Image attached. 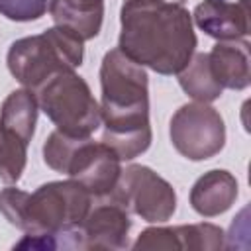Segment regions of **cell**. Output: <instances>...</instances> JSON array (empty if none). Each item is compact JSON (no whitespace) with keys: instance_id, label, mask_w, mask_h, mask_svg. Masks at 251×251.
I'll use <instances>...</instances> for the list:
<instances>
[{"instance_id":"obj_13","label":"cell","mask_w":251,"mask_h":251,"mask_svg":"<svg viewBox=\"0 0 251 251\" xmlns=\"http://www.w3.org/2000/svg\"><path fill=\"white\" fill-rule=\"evenodd\" d=\"M237 198V180L227 171H210L200 176L190 192L192 208L206 218L226 212Z\"/></svg>"},{"instance_id":"obj_4","label":"cell","mask_w":251,"mask_h":251,"mask_svg":"<svg viewBox=\"0 0 251 251\" xmlns=\"http://www.w3.org/2000/svg\"><path fill=\"white\" fill-rule=\"evenodd\" d=\"M82 39L67 27H51L39 35L18 39L8 51V69L25 88L35 90L59 71L82 65Z\"/></svg>"},{"instance_id":"obj_3","label":"cell","mask_w":251,"mask_h":251,"mask_svg":"<svg viewBox=\"0 0 251 251\" xmlns=\"http://www.w3.org/2000/svg\"><path fill=\"white\" fill-rule=\"evenodd\" d=\"M43 161L57 173L69 175L92 196L110 194L120 178V157L106 143L90 137H71L55 129L43 145Z\"/></svg>"},{"instance_id":"obj_2","label":"cell","mask_w":251,"mask_h":251,"mask_svg":"<svg viewBox=\"0 0 251 251\" xmlns=\"http://www.w3.org/2000/svg\"><path fill=\"white\" fill-rule=\"evenodd\" d=\"M100 86L102 143L112 147L120 161L135 159L151 145L147 73L116 47L102 59Z\"/></svg>"},{"instance_id":"obj_1","label":"cell","mask_w":251,"mask_h":251,"mask_svg":"<svg viewBox=\"0 0 251 251\" xmlns=\"http://www.w3.org/2000/svg\"><path fill=\"white\" fill-rule=\"evenodd\" d=\"M120 51L159 75H178L192 59L196 35L182 4L126 0L120 12Z\"/></svg>"},{"instance_id":"obj_16","label":"cell","mask_w":251,"mask_h":251,"mask_svg":"<svg viewBox=\"0 0 251 251\" xmlns=\"http://www.w3.org/2000/svg\"><path fill=\"white\" fill-rule=\"evenodd\" d=\"M178 82L182 90L198 102H212L220 98L224 90L210 71L208 53H198L194 59H190L188 65L178 73Z\"/></svg>"},{"instance_id":"obj_6","label":"cell","mask_w":251,"mask_h":251,"mask_svg":"<svg viewBox=\"0 0 251 251\" xmlns=\"http://www.w3.org/2000/svg\"><path fill=\"white\" fill-rule=\"evenodd\" d=\"M90 204L92 194L73 178L41 184L25 198L20 229L25 233H53L80 226Z\"/></svg>"},{"instance_id":"obj_5","label":"cell","mask_w":251,"mask_h":251,"mask_svg":"<svg viewBox=\"0 0 251 251\" xmlns=\"http://www.w3.org/2000/svg\"><path fill=\"white\" fill-rule=\"evenodd\" d=\"M31 92L57 129L71 137H90L102 122L98 102L75 71H59Z\"/></svg>"},{"instance_id":"obj_11","label":"cell","mask_w":251,"mask_h":251,"mask_svg":"<svg viewBox=\"0 0 251 251\" xmlns=\"http://www.w3.org/2000/svg\"><path fill=\"white\" fill-rule=\"evenodd\" d=\"M222 229L212 224H194L178 227H151L145 229L137 241L135 249H218L222 247Z\"/></svg>"},{"instance_id":"obj_9","label":"cell","mask_w":251,"mask_h":251,"mask_svg":"<svg viewBox=\"0 0 251 251\" xmlns=\"http://www.w3.org/2000/svg\"><path fill=\"white\" fill-rule=\"evenodd\" d=\"M129 227L131 222L127 210L108 194L88 210L80 224L86 249H122L127 245Z\"/></svg>"},{"instance_id":"obj_7","label":"cell","mask_w":251,"mask_h":251,"mask_svg":"<svg viewBox=\"0 0 251 251\" xmlns=\"http://www.w3.org/2000/svg\"><path fill=\"white\" fill-rule=\"evenodd\" d=\"M108 196L145 222H167L176 208L173 186L149 167L141 165H131L122 171Z\"/></svg>"},{"instance_id":"obj_17","label":"cell","mask_w":251,"mask_h":251,"mask_svg":"<svg viewBox=\"0 0 251 251\" xmlns=\"http://www.w3.org/2000/svg\"><path fill=\"white\" fill-rule=\"evenodd\" d=\"M27 143L0 126V178L4 182H18L27 157Z\"/></svg>"},{"instance_id":"obj_18","label":"cell","mask_w":251,"mask_h":251,"mask_svg":"<svg viewBox=\"0 0 251 251\" xmlns=\"http://www.w3.org/2000/svg\"><path fill=\"white\" fill-rule=\"evenodd\" d=\"M49 0H0V14L12 22L39 20L47 12Z\"/></svg>"},{"instance_id":"obj_8","label":"cell","mask_w":251,"mask_h":251,"mask_svg":"<svg viewBox=\"0 0 251 251\" xmlns=\"http://www.w3.org/2000/svg\"><path fill=\"white\" fill-rule=\"evenodd\" d=\"M171 141L175 149L190 159L204 161L218 155L226 143L224 120L206 102L184 104L171 120Z\"/></svg>"},{"instance_id":"obj_10","label":"cell","mask_w":251,"mask_h":251,"mask_svg":"<svg viewBox=\"0 0 251 251\" xmlns=\"http://www.w3.org/2000/svg\"><path fill=\"white\" fill-rule=\"evenodd\" d=\"M192 16L202 31L222 41H233L249 33V0H204Z\"/></svg>"},{"instance_id":"obj_15","label":"cell","mask_w":251,"mask_h":251,"mask_svg":"<svg viewBox=\"0 0 251 251\" xmlns=\"http://www.w3.org/2000/svg\"><path fill=\"white\" fill-rule=\"evenodd\" d=\"M37 98L27 90H14L2 104L0 110V126L20 137L24 143H29L37 124Z\"/></svg>"},{"instance_id":"obj_14","label":"cell","mask_w":251,"mask_h":251,"mask_svg":"<svg viewBox=\"0 0 251 251\" xmlns=\"http://www.w3.org/2000/svg\"><path fill=\"white\" fill-rule=\"evenodd\" d=\"M49 12L59 27H67L82 41L100 33L104 0H51Z\"/></svg>"},{"instance_id":"obj_19","label":"cell","mask_w":251,"mask_h":251,"mask_svg":"<svg viewBox=\"0 0 251 251\" xmlns=\"http://www.w3.org/2000/svg\"><path fill=\"white\" fill-rule=\"evenodd\" d=\"M165 2H173V4H182L184 0H165Z\"/></svg>"},{"instance_id":"obj_12","label":"cell","mask_w":251,"mask_h":251,"mask_svg":"<svg viewBox=\"0 0 251 251\" xmlns=\"http://www.w3.org/2000/svg\"><path fill=\"white\" fill-rule=\"evenodd\" d=\"M210 71L222 88L241 90L249 86V43L247 41H222L208 53Z\"/></svg>"}]
</instances>
